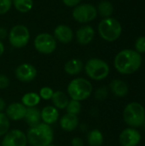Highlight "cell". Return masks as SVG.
<instances>
[{
	"label": "cell",
	"instance_id": "obj_19",
	"mask_svg": "<svg viewBox=\"0 0 145 146\" xmlns=\"http://www.w3.org/2000/svg\"><path fill=\"white\" fill-rule=\"evenodd\" d=\"M24 119L30 127L37 126L38 124L41 123V112L36 107L26 108V112Z\"/></svg>",
	"mask_w": 145,
	"mask_h": 146
},
{
	"label": "cell",
	"instance_id": "obj_8",
	"mask_svg": "<svg viewBox=\"0 0 145 146\" xmlns=\"http://www.w3.org/2000/svg\"><path fill=\"white\" fill-rule=\"evenodd\" d=\"M73 18L79 23H88L96 19L97 8L91 3H82L75 6L73 10Z\"/></svg>",
	"mask_w": 145,
	"mask_h": 146
},
{
	"label": "cell",
	"instance_id": "obj_12",
	"mask_svg": "<svg viewBox=\"0 0 145 146\" xmlns=\"http://www.w3.org/2000/svg\"><path fill=\"white\" fill-rule=\"evenodd\" d=\"M15 74L18 80L27 83L32 81L36 78L37 69L30 63H22L15 68Z\"/></svg>",
	"mask_w": 145,
	"mask_h": 146
},
{
	"label": "cell",
	"instance_id": "obj_18",
	"mask_svg": "<svg viewBox=\"0 0 145 146\" xmlns=\"http://www.w3.org/2000/svg\"><path fill=\"white\" fill-rule=\"evenodd\" d=\"M112 93L117 98H123L127 95L129 88L127 84L121 80H114L109 85Z\"/></svg>",
	"mask_w": 145,
	"mask_h": 146
},
{
	"label": "cell",
	"instance_id": "obj_2",
	"mask_svg": "<svg viewBox=\"0 0 145 146\" xmlns=\"http://www.w3.org/2000/svg\"><path fill=\"white\" fill-rule=\"evenodd\" d=\"M26 135L27 143L32 146H48L51 145L54 139L51 127L44 122L29 127Z\"/></svg>",
	"mask_w": 145,
	"mask_h": 146
},
{
	"label": "cell",
	"instance_id": "obj_38",
	"mask_svg": "<svg viewBox=\"0 0 145 146\" xmlns=\"http://www.w3.org/2000/svg\"><path fill=\"white\" fill-rule=\"evenodd\" d=\"M144 127H145V118H144Z\"/></svg>",
	"mask_w": 145,
	"mask_h": 146
},
{
	"label": "cell",
	"instance_id": "obj_30",
	"mask_svg": "<svg viewBox=\"0 0 145 146\" xmlns=\"http://www.w3.org/2000/svg\"><path fill=\"white\" fill-rule=\"evenodd\" d=\"M135 49L136 51L139 54L145 53V37H139L135 42Z\"/></svg>",
	"mask_w": 145,
	"mask_h": 146
},
{
	"label": "cell",
	"instance_id": "obj_29",
	"mask_svg": "<svg viewBox=\"0 0 145 146\" xmlns=\"http://www.w3.org/2000/svg\"><path fill=\"white\" fill-rule=\"evenodd\" d=\"M12 0H0V15H5L12 7Z\"/></svg>",
	"mask_w": 145,
	"mask_h": 146
},
{
	"label": "cell",
	"instance_id": "obj_11",
	"mask_svg": "<svg viewBox=\"0 0 145 146\" xmlns=\"http://www.w3.org/2000/svg\"><path fill=\"white\" fill-rule=\"evenodd\" d=\"M141 139L142 135L139 131L130 127L124 129L119 136V142L121 146H137Z\"/></svg>",
	"mask_w": 145,
	"mask_h": 146
},
{
	"label": "cell",
	"instance_id": "obj_26",
	"mask_svg": "<svg viewBox=\"0 0 145 146\" xmlns=\"http://www.w3.org/2000/svg\"><path fill=\"white\" fill-rule=\"evenodd\" d=\"M81 104L79 101H76V100H73L71 99L67 107H66V110H67V113L68 114H72V115H78L80 111H81Z\"/></svg>",
	"mask_w": 145,
	"mask_h": 146
},
{
	"label": "cell",
	"instance_id": "obj_27",
	"mask_svg": "<svg viewBox=\"0 0 145 146\" xmlns=\"http://www.w3.org/2000/svg\"><path fill=\"white\" fill-rule=\"evenodd\" d=\"M9 129V119L5 113H0V137L5 135Z\"/></svg>",
	"mask_w": 145,
	"mask_h": 146
},
{
	"label": "cell",
	"instance_id": "obj_31",
	"mask_svg": "<svg viewBox=\"0 0 145 146\" xmlns=\"http://www.w3.org/2000/svg\"><path fill=\"white\" fill-rule=\"evenodd\" d=\"M108 96V90L106 87H100L97 90L96 93H95V98L97 100L99 101H103Z\"/></svg>",
	"mask_w": 145,
	"mask_h": 146
},
{
	"label": "cell",
	"instance_id": "obj_10",
	"mask_svg": "<svg viewBox=\"0 0 145 146\" xmlns=\"http://www.w3.org/2000/svg\"><path fill=\"white\" fill-rule=\"evenodd\" d=\"M26 135L19 129L9 131L3 137L1 146H26Z\"/></svg>",
	"mask_w": 145,
	"mask_h": 146
},
{
	"label": "cell",
	"instance_id": "obj_1",
	"mask_svg": "<svg viewBox=\"0 0 145 146\" xmlns=\"http://www.w3.org/2000/svg\"><path fill=\"white\" fill-rule=\"evenodd\" d=\"M142 56L133 50H123L115 58L114 64L116 70L122 74H132L137 72L142 65Z\"/></svg>",
	"mask_w": 145,
	"mask_h": 146
},
{
	"label": "cell",
	"instance_id": "obj_37",
	"mask_svg": "<svg viewBox=\"0 0 145 146\" xmlns=\"http://www.w3.org/2000/svg\"><path fill=\"white\" fill-rule=\"evenodd\" d=\"M3 52H4V45H3V42L0 40V56L3 54Z\"/></svg>",
	"mask_w": 145,
	"mask_h": 146
},
{
	"label": "cell",
	"instance_id": "obj_28",
	"mask_svg": "<svg viewBox=\"0 0 145 146\" xmlns=\"http://www.w3.org/2000/svg\"><path fill=\"white\" fill-rule=\"evenodd\" d=\"M53 93H54V91L50 87L44 86L40 89L38 95H39L40 98H42L44 100H49V99H51Z\"/></svg>",
	"mask_w": 145,
	"mask_h": 146
},
{
	"label": "cell",
	"instance_id": "obj_22",
	"mask_svg": "<svg viewBox=\"0 0 145 146\" xmlns=\"http://www.w3.org/2000/svg\"><path fill=\"white\" fill-rule=\"evenodd\" d=\"M40 97L38 94L35 92H28L26 93L21 98V104L26 108L36 107L40 103Z\"/></svg>",
	"mask_w": 145,
	"mask_h": 146
},
{
	"label": "cell",
	"instance_id": "obj_16",
	"mask_svg": "<svg viewBox=\"0 0 145 146\" xmlns=\"http://www.w3.org/2000/svg\"><path fill=\"white\" fill-rule=\"evenodd\" d=\"M41 112V120L47 125H52L56 122L59 118L58 110L51 105L45 106Z\"/></svg>",
	"mask_w": 145,
	"mask_h": 146
},
{
	"label": "cell",
	"instance_id": "obj_40",
	"mask_svg": "<svg viewBox=\"0 0 145 146\" xmlns=\"http://www.w3.org/2000/svg\"><path fill=\"white\" fill-rule=\"evenodd\" d=\"M0 146H1V145H0Z\"/></svg>",
	"mask_w": 145,
	"mask_h": 146
},
{
	"label": "cell",
	"instance_id": "obj_7",
	"mask_svg": "<svg viewBox=\"0 0 145 146\" xmlns=\"http://www.w3.org/2000/svg\"><path fill=\"white\" fill-rule=\"evenodd\" d=\"M30 39V33L28 28L21 24L14 26L9 33V44L16 49L25 47Z\"/></svg>",
	"mask_w": 145,
	"mask_h": 146
},
{
	"label": "cell",
	"instance_id": "obj_35",
	"mask_svg": "<svg viewBox=\"0 0 145 146\" xmlns=\"http://www.w3.org/2000/svg\"><path fill=\"white\" fill-rule=\"evenodd\" d=\"M5 108H6V104H5V102H4V100H3L2 98H0V113L3 112V111L5 110Z\"/></svg>",
	"mask_w": 145,
	"mask_h": 146
},
{
	"label": "cell",
	"instance_id": "obj_6",
	"mask_svg": "<svg viewBox=\"0 0 145 146\" xmlns=\"http://www.w3.org/2000/svg\"><path fill=\"white\" fill-rule=\"evenodd\" d=\"M85 70L89 78L98 81L108 77L110 68L105 61L99 58H91L87 61L85 66Z\"/></svg>",
	"mask_w": 145,
	"mask_h": 146
},
{
	"label": "cell",
	"instance_id": "obj_13",
	"mask_svg": "<svg viewBox=\"0 0 145 146\" xmlns=\"http://www.w3.org/2000/svg\"><path fill=\"white\" fill-rule=\"evenodd\" d=\"M26 112V107L21 103H12L5 109V115L12 121H20L24 119Z\"/></svg>",
	"mask_w": 145,
	"mask_h": 146
},
{
	"label": "cell",
	"instance_id": "obj_4",
	"mask_svg": "<svg viewBox=\"0 0 145 146\" xmlns=\"http://www.w3.org/2000/svg\"><path fill=\"white\" fill-rule=\"evenodd\" d=\"M91 83L85 78L73 79L68 86V93L71 99L76 101L86 100L92 93Z\"/></svg>",
	"mask_w": 145,
	"mask_h": 146
},
{
	"label": "cell",
	"instance_id": "obj_32",
	"mask_svg": "<svg viewBox=\"0 0 145 146\" xmlns=\"http://www.w3.org/2000/svg\"><path fill=\"white\" fill-rule=\"evenodd\" d=\"M9 85V78L4 74H0V89H5Z\"/></svg>",
	"mask_w": 145,
	"mask_h": 146
},
{
	"label": "cell",
	"instance_id": "obj_25",
	"mask_svg": "<svg viewBox=\"0 0 145 146\" xmlns=\"http://www.w3.org/2000/svg\"><path fill=\"white\" fill-rule=\"evenodd\" d=\"M12 4L21 13H27L33 7V0H12Z\"/></svg>",
	"mask_w": 145,
	"mask_h": 146
},
{
	"label": "cell",
	"instance_id": "obj_20",
	"mask_svg": "<svg viewBox=\"0 0 145 146\" xmlns=\"http://www.w3.org/2000/svg\"><path fill=\"white\" fill-rule=\"evenodd\" d=\"M83 68H84L83 62L77 58H73L68 61L64 65V70L69 75L79 74V73H81Z\"/></svg>",
	"mask_w": 145,
	"mask_h": 146
},
{
	"label": "cell",
	"instance_id": "obj_39",
	"mask_svg": "<svg viewBox=\"0 0 145 146\" xmlns=\"http://www.w3.org/2000/svg\"><path fill=\"white\" fill-rule=\"evenodd\" d=\"M48 146H56V145H48Z\"/></svg>",
	"mask_w": 145,
	"mask_h": 146
},
{
	"label": "cell",
	"instance_id": "obj_3",
	"mask_svg": "<svg viewBox=\"0 0 145 146\" xmlns=\"http://www.w3.org/2000/svg\"><path fill=\"white\" fill-rule=\"evenodd\" d=\"M144 107L138 102H132L128 104L123 110L124 121L130 127L138 128L144 126Z\"/></svg>",
	"mask_w": 145,
	"mask_h": 146
},
{
	"label": "cell",
	"instance_id": "obj_15",
	"mask_svg": "<svg viewBox=\"0 0 145 146\" xmlns=\"http://www.w3.org/2000/svg\"><path fill=\"white\" fill-rule=\"evenodd\" d=\"M95 36V30L89 25L79 27L76 32V38L79 44L86 45L90 44Z\"/></svg>",
	"mask_w": 145,
	"mask_h": 146
},
{
	"label": "cell",
	"instance_id": "obj_17",
	"mask_svg": "<svg viewBox=\"0 0 145 146\" xmlns=\"http://www.w3.org/2000/svg\"><path fill=\"white\" fill-rule=\"evenodd\" d=\"M79 125L78 116L72 114H65L60 120L61 127L66 132H72L76 129Z\"/></svg>",
	"mask_w": 145,
	"mask_h": 146
},
{
	"label": "cell",
	"instance_id": "obj_9",
	"mask_svg": "<svg viewBox=\"0 0 145 146\" xmlns=\"http://www.w3.org/2000/svg\"><path fill=\"white\" fill-rule=\"evenodd\" d=\"M35 49L41 54L49 55L53 53L56 48V40L53 35L44 33L36 36L33 42Z\"/></svg>",
	"mask_w": 145,
	"mask_h": 146
},
{
	"label": "cell",
	"instance_id": "obj_33",
	"mask_svg": "<svg viewBox=\"0 0 145 146\" xmlns=\"http://www.w3.org/2000/svg\"><path fill=\"white\" fill-rule=\"evenodd\" d=\"M63 3L68 6V7H71V8H74L75 6L79 5V3L81 2V0H62Z\"/></svg>",
	"mask_w": 145,
	"mask_h": 146
},
{
	"label": "cell",
	"instance_id": "obj_36",
	"mask_svg": "<svg viewBox=\"0 0 145 146\" xmlns=\"http://www.w3.org/2000/svg\"><path fill=\"white\" fill-rule=\"evenodd\" d=\"M7 36V32L4 28H0V39H3Z\"/></svg>",
	"mask_w": 145,
	"mask_h": 146
},
{
	"label": "cell",
	"instance_id": "obj_24",
	"mask_svg": "<svg viewBox=\"0 0 145 146\" xmlns=\"http://www.w3.org/2000/svg\"><path fill=\"white\" fill-rule=\"evenodd\" d=\"M97 10V13H99L101 16L107 18V17H110L111 15L113 14L114 7L110 2L104 0L98 3Z\"/></svg>",
	"mask_w": 145,
	"mask_h": 146
},
{
	"label": "cell",
	"instance_id": "obj_14",
	"mask_svg": "<svg viewBox=\"0 0 145 146\" xmlns=\"http://www.w3.org/2000/svg\"><path fill=\"white\" fill-rule=\"evenodd\" d=\"M54 38L62 44H68L73 38V30L67 25H58L54 30Z\"/></svg>",
	"mask_w": 145,
	"mask_h": 146
},
{
	"label": "cell",
	"instance_id": "obj_5",
	"mask_svg": "<svg viewBox=\"0 0 145 146\" xmlns=\"http://www.w3.org/2000/svg\"><path fill=\"white\" fill-rule=\"evenodd\" d=\"M122 32L121 23L115 18L107 17L98 24V33L102 38L108 42L117 40Z\"/></svg>",
	"mask_w": 145,
	"mask_h": 146
},
{
	"label": "cell",
	"instance_id": "obj_21",
	"mask_svg": "<svg viewBox=\"0 0 145 146\" xmlns=\"http://www.w3.org/2000/svg\"><path fill=\"white\" fill-rule=\"evenodd\" d=\"M51 100L54 104V107H56V109H60V110L66 109V107L69 102L68 96L61 91L54 92Z\"/></svg>",
	"mask_w": 145,
	"mask_h": 146
},
{
	"label": "cell",
	"instance_id": "obj_34",
	"mask_svg": "<svg viewBox=\"0 0 145 146\" xmlns=\"http://www.w3.org/2000/svg\"><path fill=\"white\" fill-rule=\"evenodd\" d=\"M71 144L73 146H84V141L82 140V139L76 137L72 139Z\"/></svg>",
	"mask_w": 145,
	"mask_h": 146
},
{
	"label": "cell",
	"instance_id": "obj_23",
	"mask_svg": "<svg viewBox=\"0 0 145 146\" xmlns=\"http://www.w3.org/2000/svg\"><path fill=\"white\" fill-rule=\"evenodd\" d=\"M87 141L90 146H102L103 144V135L100 130L93 129L89 133Z\"/></svg>",
	"mask_w": 145,
	"mask_h": 146
}]
</instances>
